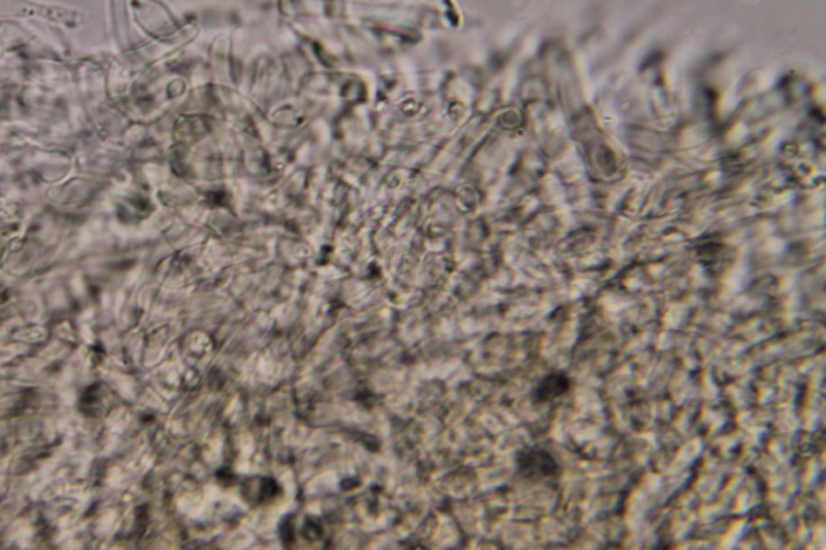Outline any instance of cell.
<instances>
[{"mask_svg": "<svg viewBox=\"0 0 826 550\" xmlns=\"http://www.w3.org/2000/svg\"><path fill=\"white\" fill-rule=\"evenodd\" d=\"M570 388H571V379L569 375L562 371H554V373L546 375L539 383L536 384L535 389L531 392V398L536 404H550L557 399L563 398L565 394H569Z\"/></svg>", "mask_w": 826, "mask_h": 550, "instance_id": "2", "label": "cell"}, {"mask_svg": "<svg viewBox=\"0 0 826 550\" xmlns=\"http://www.w3.org/2000/svg\"><path fill=\"white\" fill-rule=\"evenodd\" d=\"M518 473L529 481L554 480L560 474V463L544 447H529L518 453Z\"/></svg>", "mask_w": 826, "mask_h": 550, "instance_id": "1", "label": "cell"}]
</instances>
